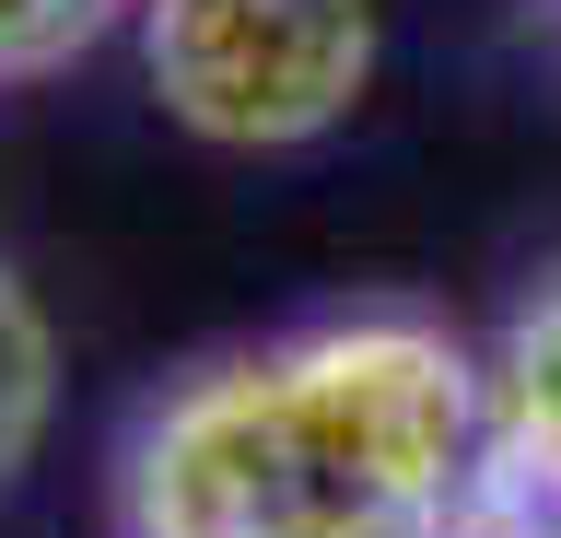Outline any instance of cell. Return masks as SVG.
I'll use <instances>...</instances> for the list:
<instances>
[{
	"instance_id": "1",
	"label": "cell",
	"mask_w": 561,
	"mask_h": 538,
	"mask_svg": "<svg viewBox=\"0 0 561 538\" xmlns=\"http://www.w3.org/2000/svg\"><path fill=\"white\" fill-rule=\"evenodd\" d=\"M468 457V375L410 328L316 340L175 410L152 538H433Z\"/></svg>"
},
{
	"instance_id": "2",
	"label": "cell",
	"mask_w": 561,
	"mask_h": 538,
	"mask_svg": "<svg viewBox=\"0 0 561 538\" xmlns=\"http://www.w3.org/2000/svg\"><path fill=\"white\" fill-rule=\"evenodd\" d=\"M363 0H164L152 12V82L175 117L222 141H293L328 129L363 82Z\"/></svg>"
},
{
	"instance_id": "3",
	"label": "cell",
	"mask_w": 561,
	"mask_h": 538,
	"mask_svg": "<svg viewBox=\"0 0 561 538\" xmlns=\"http://www.w3.org/2000/svg\"><path fill=\"white\" fill-rule=\"evenodd\" d=\"M515 410H526V445L561 468V293L526 317V340H515Z\"/></svg>"
},
{
	"instance_id": "4",
	"label": "cell",
	"mask_w": 561,
	"mask_h": 538,
	"mask_svg": "<svg viewBox=\"0 0 561 538\" xmlns=\"http://www.w3.org/2000/svg\"><path fill=\"white\" fill-rule=\"evenodd\" d=\"M35 410H47V340H35V317L0 293V468L24 457V433Z\"/></svg>"
},
{
	"instance_id": "5",
	"label": "cell",
	"mask_w": 561,
	"mask_h": 538,
	"mask_svg": "<svg viewBox=\"0 0 561 538\" xmlns=\"http://www.w3.org/2000/svg\"><path fill=\"white\" fill-rule=\"evenodd\" d=\"M105 0H0V71H47V59H70V47L94 36Z\"/></svg>"
}]
</instances>
